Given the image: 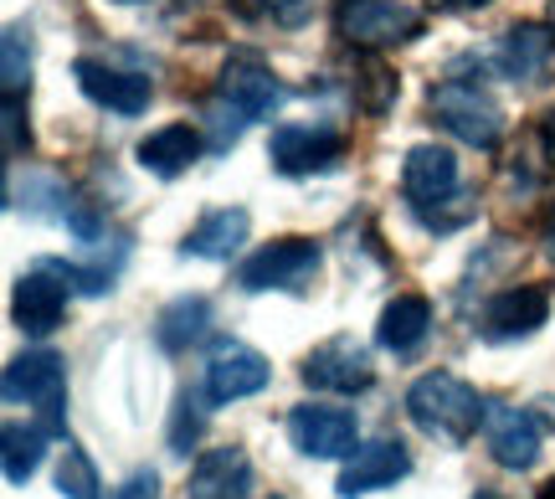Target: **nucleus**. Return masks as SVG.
<instances>
[{"mask_svg": "<svg viewBox=\"0 0 555 499\" xmlns=\"http://www.w3.org/2000/svg\"><path fill=\"white\" fill-rule=\"evenodd\" d=\"M483 412H489V401L478 397L463 376H453V371H427V376H416L412 392H406V418H412L427 438L453 443V448H463V443L474 438Z\"/></svg>", "mask_w": 555, "mask_h": 499, "instance_id": "1", "label": "nucleus"}, {"mask_svg": "<svg viewBox=\"0 0 555 499\" xmlns=\"http://www.w3.org/2000/svg\"><path fill=\"white\" fill-rule=\"evenodd\" d=\"M0 397L11 407H31L52 438H67V360L57 350H26L5 366Z\"/></svg>", "mask_w": 555, "mask_h": 499, "instance_id": "2", "label": "nucleus"}, {"mask_svg": "<svg viewBox=\"0 0 555 499\" xmlns=\"http://www.w3.org/2000/svg\"><path fill=\"white\" fill-rule=\"evenodd\" d=\"M427 108L453 140L474 144V150H499V140H504V108L468 78L437 82L427 93Z\"/></svg>", "mask_w": 555, "mask_h": 499, "instance_id": "3", "label": "nucleus"}, {"mask_svg": "<svg viewBox=\"0 0 555 499\" xmlns=\"http://www.w3.org/2000/svg\"><path fill=\"white\" fill-rule=\"evenodd\" d=\"M319 263H324V253L314 238H278L237 263V289L242 294H273V289L278 294H309Z\"/></svg>", "mask_w": 555, "mask_h": 499, "instance_id": "4", "label": "nucleus"}, {"mask_svg": "<svg viewBox=\"0 0 555 499\" xmlns=\"http://www.w3.org/2000/svg\"><path fill=\"white\" fill-rule=\"evenodd\" d=\"M335 31L360 52H386V47L422 37V16L406 0H339Z\"/></svg>", "mask_w": 555, "mask_h": 499, "instance_id": "5", "label": "nucleus"}, {"mask_svg": "<svg viewBox=\"0 0 555 499\" xmlns=\"http://www.w3.org/2000/svg\"><path fill=\"white\" fill-rule=\"evenodd\" d=\"M268 161L278 176H324L345 161V135L330 124H278Z\"/></svg>", "mask_w": 555, "mask_h": 499, "instance_id": "6", "label": "nucleus"}, {"mask_svg": "<svg viewBox=\"0 0 555 499\" xmlns=\"http://www.w3.org/2000/svg\"><path fill=\"white\" fill-rule=\"evenodd\" d=\"M551 320V289L540 283H515V289H499L494 299L478 309V340L489 345H509V340H530L540 324Z\"/></svg>", "mask_w": 555, "mask_h": 499, "instance_id": "7", "label": "nucleus"}, {"mask_svg": "<svg viewBox=\"0 0 555 499\" xmlns=\"http://www.w3.org/2000/svg\"><path fill=\"white\" fill-rule=\"evenodd\" d=\"M268 381H273V366L253 345H242V340H217L211 345V356H206V397L217 401V407L258 397Z\"/></svg>", "mask_w": 555, "mask_h": 499, "instance_id": "8", "label": "nucleus"}, {"mask_svg": "<svg viewBox=\"0 0 555 499\" xmlns=\"http://www.w3.org/2000/svg\"><path fill=\"white\" fill-rule=\"evenodd\" d=\"M288 443L304 459H350L360 448V422L345 407H294L288 412Z\"/></svg>", "mask_w": 555, "mask_h": 499, "instance_id": "9", "label": "nucleus"}, {"mask_svg": "<svg viewBox=\"0 0 555 499\" xmlns=\"http://www.w3.org/2000/svg\"><path fill=\"white\" fill-rule=\"evenodd\" d=\"M401 191H406L412 217H427L442 201H457L463 196V176H457L453 150H442V144L406 150V161H401Z\"/></svg>", "mask_w": 555, "mask_h": 499, "instance_id": "10", "label": "nucleus"}, {"mask_svg": "<svg viewBox=\"0 0 555 499\" xmlns=\"http://www.w3.org/2000/svg\"><path fill=\"white\" fill-rule=\"evenodd\" d=\"M304 381L314 386V392H339V397H356L365 392L371 381H376V366H371V350L350 335H335L314 345L309 356H304Z\"/></svg>", "mask_w": 555, "mask_h": 499, "instance_id": "11", "label": "nucleus"}, {"mask_svg": "<svg viewBox=\"0 0 555 499\" xmlns=\"http://www.w3.org/2000/svg\"><path fill=\"white\" fill-rule=\"evenodd\" d=\"M62 315H67V283L47 268V263H37L31 273H21L16 279V294H11V320H16L21 335H52L62 324Z\"/></svg>", "mask_w": 555, "mask_h": 499, "instance_id": "12", "label": "nucleus"}, {"mask_svg": "<svg viewBox=\"0 0 555 499\" xmlns=\"http://www.w3.org/2000/svg\"><path fill=\"white\" fill-rule=\"evenodd\" d=\"M483 438H489V459L499 469H535L540 459V422L525 412V407H504V401H489L483 412Z\"/></svg>", "mask_w": 555, "mask_h": 499, "instance_id": "13", "label": "nucleus"}, {"mask_svg": "<svg viewBox=\"0 0 555 499\" xmlns=\"http://www.w3.org/2000/svg\"><path fill=\"white\" fill-rule=\"evenodd\" d=\"M412 474V453H406V443L401 438H376L356 448L350 463H345V474H339V495L345 499H360V495H376V489H391Z\"/></svg>", "mask_w": 555, "mask_h": 499, "instance_id": "14", "label": "nucleus"}, {"mask_svg": "<svg viewBox=\"0 0 555 499\" xmlns=\"http://www.w3.org/2000/svg\"><path fill=\"white\" fill-rule=\"evenodd\" d=\"M73 78H78V88L93 103H99V108H108V114H124V119L144 114V108H150V99H155L150 78L124 73V67H108V62H93V57H82L78 67H73Z\"/></svg>", "mask_w": 555, "mask_h": 499, "instance_id": "15", "label": "nucleus"}, {"mask_svg": "<svg viewBox=\"0 0 555 499\" xmlns=\"http://www.w3.org/2000/svg\"><path fill=\"white\" fill-rule=\"evenodd\" d=\"M221 99H232L247 114V119H273L278 108H283V99H288V88L273 78V67H262L258 57H232L227 67H221Z\"/></svg>", "mask_w": 555, "mask_h": 499, "instance_id": "16", "label": "nucleus"}, {"mask_svg": "<svg viewBox=\"0 0 555 499\" xmlns=\"http://www.w3.org/2000/svg\"><path fill=\"white\" fill-rule=\"evenodd\" d=\"M185 499H253V459L237 443L227 448H206L191 469Z\"/></svg>", "mask_w": 555, "mask_h": 499, "instance_id": "17", "label": "nucleus"}, {"mask_svg": "<svg viewBox=\"0 0 555 499\" xmlns=\"http://www.w3.org/2000/svg\"><path fill=\"white\" fill-rule=\"evenodd\" d=\"M551 57H555V37H551V26H540V21L509 26L494 47V67L515 82H540L545 67H551Z\"/></svg>", "mask_w": 555, "mask_h": 499, "instance_id": "18", "label": "nucleus"}, {"mask_svg": "<svg viewBox=\"0 0 555 499\" xmlns=\"http://www.w3.org/2000/svg\"><path fill=\"white\" fill-rule=\"evenodd\" d=\"M247 227L253 217L242 212V206H221V212H206V217L185 232L180 242V253L185 258H206V263H227L242 253V242H247Z\"/></svg>", "mask_w": 555, "mask_h": 499, "instance_id": "19", "label": "nucleus"}, {"mask_svg": "<svg viewBox=\"0 0 555 499\" xmlns=\"http://www.w3.org/2000/svg\"><path fill=\"white\" fill-rule=\"evenodd\" d=\"M427 335H433V304L422 299V294H397V299L380 309V324H376L380 350H391V356H412Z\"/></svg>", "mask_w": 555, "mask_h": 499, "instance_id": "20", "label": "nucleus"}, {"mask_svg": "<svg viewBox=\"0 0 555 499\" xmlns=\"http://www.w3.org/2000/svg\"><path fill=\"white\" fill-rule=\"evenodd\" d=\"M139 165L150 170V176H159V180H176V176H185L191 165H196V155H201V135L191 129V124H170V129H155L150 140H139Z\"/></svg>", "mask_w": 555, "mask_h": 499, "instance_id": "21", "label": "nucleus"}, {"mask_svg": "<svg viewBox=\"0 0 555 499\" xmlns=\"http://www.w3.org/2000/svg\"><path fill=\"white\" fill-rule=\"evenodd\" d=\"M206 330H211V299L206 294H180V299H170L159 309V320H155L159 350H170V356H180L196 340H206Z\"/></svg>", "mask_w": 555, "mask_h": 499, "instance_id": "22", "label": "nucleus"}, {"mask_svg": "<svg viewBox=\"0 0 555 499\" xmlns=\"http://www.w3.org/2000/svg\"><path fill=\"white\" fill-rule=\"evenodd\" d=\"M47 427L41 422H5V433H0V453H5V484H26L31 474L41 469V453H47Z\"/></svg>", "mask_w": 555, "mask_h": 499, "instance_id": "23", "label": "nucleus"}, {"mask_svg": "<svg viewBox=\"0 0 555 499\" xmlns=\"http://www.w3.org/2000/svg\"><path fill=\"white\" fill-rule=\"evenodd\" d=\"M57 489L67 499H103V479L99 469H93V459L82 453L78 443L67 438V448H62V463H57Z\"/></svg>", "mask_w": 555, "mask_h": 499, "instance_id": "24", "label": "nucleus"}, {"mask_svg": "<svg viewBox=\"0 0 555 499\" xmlns=\"http://www.w3.org/2000/svg\"><path fill=\"white\" fill-rule=\"evenodd\" d=\"M0 88L5 93L31 88V41L21 26H5V37H0Z\"/></svg>", "mask_w": 555, "mask_h": 499, "instance_id": "25", "label": "nucleus"}, {"mask_svg": "<svg viewBox=\"0 0 555 499\" xmlns=\"http://www.w3.org/2000/svg\"><path fill=\"white\" fill-rule=\"evenodd\" d=\"M237 16L253 21H273V26H304L314 16V0H227Z\"/></svg>", "mask_w": 555, "mask_h": 499, "instance_id": "26", "label": "nucleus"}, {"mask_svg": "<svg viewBox=\"0 0 555 499\" xmlns=\"http://www.w3.org/2000/svg\"><path fill=\"white\" fill-rule=\"evenodd\" d=\"M206 124H211V155H227V150L242 140V129H247L253 119H247L232 99H221V93H217V99L206 103Z\"/></svg>", "mask_w": 555, "mask_h": 499, "instance_id": "27", "label": "nucleus"}, {"mask_svg": "<svg viewBox=\"0 0 555 499\" xmlns=\"http://www.w3.org/2000/svg\"><path fill=\"white\" fill-rule=\"evenodd\" d=\"M0 135H5V161H21L31 150V124H26V93H5L0 103Z\"/></svg>", "mask_w": 555, "mask_h": 499, "instance_id": "28", "label": "nucleus"}, {"mask_svg": "<svg viewBox=\"0 0 555 499\" xmlns=\"http://www.w3.org/2000/svg\"><path fill=\"white\" fill-rule=\"evenodd\" d=\"M201 427H206V412H201V401L191 392H180L176 401V422H170V453H191V443L201 438Z\"/></svg>", "mask_w": 555, "mask_h": 499, "instance_id": "29", "label": "nucleus"}, {"mask_svg": "<svg viewBox=\"0 0 555 499\" xmlns=\"http://www.w3.org/2000/svg\"><path fill=\"white\" fill-rule=\"evenodd\" d=\"M108 499H159V474L155 469H134Z\"/></svg>", "mask_w": 555, "mask_h": 499, "instance_id": "30", "label": "nucleus"}, {"mask_svg": "<svg viewBox=\"0 0 555 499\" xmlns=\"http://www.w3.org/2000/svg\"><path fill=\"white\" fill-rule=\"evenodd\" d=\"M540 155H545V165L555 170V108L540 114Z\"/></svg>", "mask_w": 555, "mask_h": 499, "instance_id": "31", "label": "nucleus"}, {"mask_svg": "<svg viewBox=\"0 0 555 499\" xmlns=\"http://www.w3.org/2000/svg\"><path fill=\"white\" fill-rule=\"evenodd\" d=\"M433 11H448V16H457V11H483L489 0H427Z\"/></svg>", "mask_w": 555, "mask_h": 499, "instance_id": "32", "label": "nucleus"}, {"mask_svg": "<svg viewBox=\"0 0 555 499\" xmlns=\"http://www.w3.org/2000/svg\"><path fill=\"white\" fill-rule=\"evenodd\" d=\"M540 242H545V253L555 258V206L545 212V227H540Z\"/></svg>", "mask_w": 555, "mask_h": 499, "instance_id": "33", "label": "nucleus"}, {"mask_svg": "<svg viewBox=\"0 0 555 499\" xmlns=\"http://www.w3.org/2000/svg\"><path fill=\"white\" fill-rule=\"evenodd\" d=\"M474 499H504V495H494V489H478V495Z\"/></svg>", "mask_w": 555, "mask_h": 499, "instance_id": "34", "label": "nucleus"}, {"mask_svg": "<svg viewBox=\"0 0 555 499\" xmlns=\"http://www.w3.org/2000/svg\"><path fill=\"white\" fill-rule=\"evenodd\" d=\"M540 499H555V484H545V495H540Z\"/></svg>", "mask_w": 555, "mask_h": 499, "instance_id": "35", "label": "nucleus"}, {"mask_svg": "<svg viewBox=\"0 0 555 499\" xmlns=\"http://www.w3.org/2000/svg\"><path fill=\"white\" fill-rule=\"evenodd\" d=\"M119 5H134V0H119Z\"/></svg>", "mask_w": 555, "mask_h": 499, "instance_id": "36", "label": "nucleus"}]
</instances>
